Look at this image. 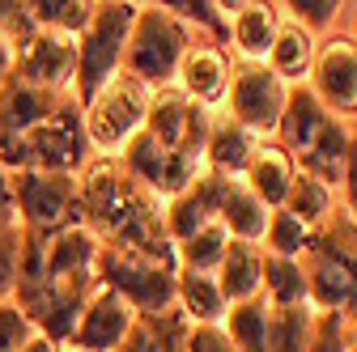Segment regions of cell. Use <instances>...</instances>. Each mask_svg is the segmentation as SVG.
I'll use <instances>...</instances> for the list:
<instances>
[{
    "mask_svg": "<svg viewBox=\"0 0 357 352\" xmlns=\"http://www.w3.org/2000/svg\"><path fill=\"white\" fill-rule=\"evenodd\" d=\"M94 263H98V238L81 221L52 230V234H26L22 238L17 285H13L9 301L60 352L68 348L85 301L98 289Z\"/></svg>",
    "mask_w": 357,
    "mask_h": 352,
    "instance_id": "cell-1",
    "label": "cell"
},
{
    "mask_svg": "<svg viewBox=\"0 0 357 352\" xmlns=\"http://www.w3.org/2000/svg\"><path fill=\"white\" fill-rule=\"evenodd\" d=\"M81 183V225L98 238V246H123V250H174L162 230V204L141 191L111 157H89V166L77 174Z\"/></svg>",
    "mask_w": 357,
    "mask_h": 352,
    "instance_id": "cell-2",
    "label": "cell"
},
{
    "mask_svg": "<svg viewBox=\"0 0 357 352\" xmlns=\"http://www.w3.org/2000/svg\"><path fill=\"white\" fill-rule=\"evenodd\" d=\"M349 141H353L349 123L328 115L306 85H294L289 102H285V115H281V127H277V145L285 149L294 170L328 183L340 195L344 161H349Z\"/></svg>",
    "mask_w": 357,
    "mask_h": 352,
    "instance_id": "cell-3",
    "label": "cell"
},
{
    "mask_svg": "<svg viewBox=\"0 0 357 352\" xmlns=\"http://www.w3.org/2000/svg\"><path fill=\"white\" fill-rule=\"evenodd\" d=\"M298 263H302V276H306L310 310L357 319V225L340 204L310 234V246Z\"/></svg>",
    "mask_w": 357,
    "mask_h": 352,
    "instance_id": "cell-4",
    "label": "cell"
},
{
    "mask_svg": "<svg viewBox=\"0 0 357 352\" xmlns=\"http://www.w3.org/2000/svg\"><path fill=\"white\" fill-rule=\"evenodd\" d=\"M89 141L81 106L68 98L52 119L34 123L22 136H0V170L22 174V170H43V174H81L89 166Z\"/></svg>",
    "mask_w": 357,
    "mask_h": 352,
    "instance_id": "cell-5",
    "label": "cell"
},
{
    "mask_svg": "<svg viewBox=\"0 0 357 352\" xmlns=\"http://www.w3.org/2000/svg\"><path fill=\"white\" fill-rule=\"evenodd\" d=\"M132 22H137V5H128V0H102V5H94V17H89V26L77 38L73 102L81 111L123 72V51H128Z\"/></svg>",
    "mask_w": 357,
    "mask_h": 352,
    "instance_id": "cell-6",
    "label": "cell"
},
{
    "mask_svg": "<svg viewBox=\"0 0 357 352\" xmlns=\"http://www.w3.org/2000/svg\"><path fill=\"white\" fill-rule=\"evenodd\" d=\"M196 38H204V34L188 30L162 5H137V22H132L128 51H123V72L132 81H141L149 94L166 90V85H174L178 64H183V56Z\"/></svg>",
    "mask_w": 357,
    "mask_h": 352,
    "instance_id": "cell-7",
    "label": "cell"
},
{
    "mask_svg": "<svg viewBox=\"0 0 357 352\" xmlns=\"http://www.w3.org/2000/svg\"><path fill=\"white\" fill-rule=\"evenodd\" d=\"M94 272H98V285L119 293L137 314H162L174 305V276H178L174 250L149 255V250L98 246Z\"/></svg>",
    "mask_w": 357,
    "mask_h": 352,
    "instance_id": "cell-8",
    "label": "cell"
},
{
    "mask_svg": "<svg viewBox=\"0 0 357 352\" xmlns=\"http://www.w3.org/2000/svg\"><path fill=\"white\" fill-rule=\"evenodd\" d=\"M145 115H149V90L141 81H132L128 72H119L107 90L81 111L89 153L119 161V153L145 131Z\"/></svg>",
    "mask_w": 357,
    "mask_h": 352,
    "instance_id": "cell-9",
    "label": "cell"
},
{
    "mask_svg": "<svg viewBox=\"0 0 357 352\" xmlns=\"http://www.w3.org/2000/svg\"><path fill=\"white\" fill-rule=\"evenodd\" d=\"M9 191H13V204H17L26 234H52V230H64V225L81 221L77 174L22 170V174H9Z\"/></svg>",
    "mask_w": 357,
    "mask_h": 352,
    "instance_id": "cell-10",
    "label": "cell"
},
{
    "mask_svg": "<svg viewBox=\"0 0 357 352\" xmlns=\"http://www.w3.org/2000/svg\"><path fill=\"white\" fill-rule=\"evenodd\" d=\"M285 102H289V85L268 64H234L230 94H226V115L238 127H247L255 141L277 136Z\"/></svg>",
    "mask_w": 357,
    "mask_h": 352,
    "instance_id": "cell-11",
    "label": "cell"
},
{
    "mask_svg": "<svg viewBox=\"0 0 357 352\" xmlns=\"http://www.w3.org/2000/svg\"><path fill=\"white\" fill-rule=\"evenodd\" d=\"M306 90L340 123L357 119V34L353 30H332L315 47Z\"/></svg>",
    "mask_w": 357,
    "mask_h": 352,
    "instance_id": "cell-12",
    "label": "cell"
},
{
    "mask_svg": "<svg viewBox=\"0 0 357 352\" xmlns=\"http://www.w3.org/2000/svg\"><path fill=\"white\" fill-rule=\"evenodd\" d=\"M208 127H213V115H208L204 106H196L192 98H183L174 85L149 94L145 136H153L162 149H170V153H178V157H192V161H204Z\"/></svg>",
    "mask_w": 357,
    "mask_h": 352,
    "instance_id": "cell-13",
    "label": "cell"
},
{
    "mask_svg": "<svg viewBox=\"0 0 357 352\" xmlns=\"http://www.w3.org/2000/svg\"><path fill=\"white\" fill-rule=\"evenodd\" d=\"M13 77L26 81V85H38V90H52V94H73L77 38L60 34V30H34L17 47Z\"/></svg>",
    "mask_w": 357,
    "mask_h": 352,
    "instance_id": "cell-14",
    "label": "cell"
},
{
    "mask_svg": "<svg viewBox=\"0 0 357 352\" xmlns=\"http://www.w3.org/2000/svg\"><path fill=\"white\" fill-rule=\"evenodd\" d=\"M230 77H234V60L226 56V47L213 42V38H196L192 47H188V56H183V64H178L174 90L213 115V111L226 106Z\"/></svg>",
    "mask_w": 357,
    "mask_h": 352,
    "instance_id": "cell-15",
    "label": "cell"
},
{
    "mask_svg": "<svg viewBox=\"0 0 357 352\" xmlns=\"http://www.w3.org/2000/svg\"><path fill=\"white\" fill-rule=\"evenodd\" d=\"M132 319H137V310L111 289H94V297L85 301V310L77 319V331L68 339L73 352H119L123 335L132 331Z\"/></svg>",
    "mask_w": 357,
    "mask_h": 352,
    "instance_id": "cell-16",
    "label": "cell"
},
{
    "mask_svg": "<svg viewBox=\"0 0 357 352\" xmlns=\"http://www.w3.org/2000/svg\"><path fill=\"white\" fill-rule=\"evenodd\" d=\"M277 26H281V13L268 0H234V5H226V34L234 42V51L243 56V64L268 60Z\"/></svg>",
    "mask_w": 357,
    "mask_h": 352,
    "instance_id": "cell-17",
    "label": "cell"
},
{
    "mask_svg": "<svg viewBox=\"0 0 357 352\" xmlns=\"http://www.w3.org/2000/svg\"><path fill=\"white\" fill-rule=\"evenodd\" d=\"M217 221V174H200V179L183 191V195H174L162 204V230H166V242L178 246V242H188L196 230L213 225Z\"/></svg>",
    "mask_w": 357,
    "mask_h": 352,
    "instance_id": "cell-18",
    "label": "cell"
},
{
    "mask_svg": "<svg viewBox=\"0 0 357 352\" xmlns=\"http://www.w3.org/2000/svg\"><path fill=\"white\" fill-rule=\"evenodd\" d=\"M268 212L264 204H259V195L243 183V179H221L217 174V221L226 225V234L234 238V242H264V234H268Z\"/></svg>",
    "mask_w": 357,
    "mask_h": 352,
    "instance_id": "cell-19",
    "label": "cell"
},
{
    "mask_svg": "<svg viewBox=\"0 0 357 352\" xmlns=\"http://www.w3.org/2000/svg\"><path fill=\"white\" fill-rule=\"evenodd\" d=\"M73 94H52V90H38V85H26L17 77H9L5 94H0V136H22L34 123L52 119Z\"/></svg>",
    "mask_w": 357,
    "mask_h": 352,
    "instance_id": "cell-20",
    "label": "cell"
},
{
    "mask_svg": "<svg viewBox=\"0 0 357 352\" xmlns=\"http://www.w3.org/2000/svg\"><path fill=\"white\" fill-rule=\"evenodd\" d=\"M294 161L285 157V149L281 145H268V141H259L255 145V153H251V161H247V170H243V183L259 195V204L268 208V212H277V208H285V195H289V187H294Z\"/></svg>",
    "mask_w": 357,
    "mask_h": 352,
    "instance_id": "cell-21",
    "label": "cell"
},
{
    "mask_svg": "<svg viewBox=\"0 0 357 352\" xmlns=\"http://www.w3.org/2000/svg\"><path fill=\"white\" fill-rule=\"evenodd\" d=\"M255 136L247 127H238L230 115H213V127H208V145H204V170L208 174H221V179H243V170L255 153Z\"/></svg>",
    "mask_w": 357,
    "mask_h": 352,
    "instance_id": "cell-22",
    "label": "cell"
},
{
    "mask_svg": "<svg viewBox=\"0 0 357 352\" xmlns=\"http://www.w3.org/2000/svg\"><path fill=\"white\" fill-rule=\"evenodd\" d=\"M213 276L221 285L226 305H238V301L259 297L264 293V246H255V242H230L226 246V259H221V268Z\"/></svg>",
    "mask_w": 357,
    "mask_h": 352,
    "instance_id": "cell-23",
    "label": "cell"
},
{
    "mask_svg": "<svg viewBox=\"0 0 357 352\" xmlns=\"http://www.w3.org/2000/svg\"><path fill=\"white\" fill-rule=\"evenodd\" d=\"M281 13V9H277ZM315 47H319V38L310 34V30H302L298 22H289V17H281V26H277V38H273V51H268V68H273L289 90L294 85H306V77H310V64H315Z\"/></svg>",
    "mask_w": 357,
    "mask_h": 352,
    "instance_id": "cell-24",
    "label": "cell"
},
{
    "mask_svg": "<svg viewBox=\"0 0 357 352\" xmlns=\"http://www.w3.org/2000/svg\"><path fill=\"white\" fill-rule=\"evenodd\" d=\"M188 331H192V323L178 314L174 305L162 314H137L132 319V331L119 344V352H183Z\"/></svg>",
    "mask_w": 357,
    "mask_h": 352,
    "instance_id": "cell-25",
    "label": "cell"
},
{
    "mask_svg": "<svg viewBox=\"0 0 357 352\" xmlns=\"http://www.w3.org/2000/svg\"><path fill=\"white\" fill-rule=\"evenodd\" d=\"M174 310L183 314L192 327H200V323H221L230 305H226V297H221L217 276L178 268V276H174Z\"/></svg>",
    "mask_w": 357,
    "mask_h": 352,
    "instance_id": "cell-26",
    "label": "cell"
},
{
    "mask_svg": "<svg viewBox=\"0 0 357 352\" xmlns=\"http://www.w3.org/2000/svg\"><path fill=\"white\" fill-rule=\"evenodd\" d=\"M315 335L310 305H268V344L264 352H306Z\"/></svg>",
    "mask_w": 357,
    "mask_h": 352,
    "instance_id": "cell-27",
    "label": "cell"
},
{
    "mask_svg": "<svg viewBox=\"0 0 357 352\" xmlns=\"http://www.w3.org/2000/svg\"><path fill=\"white\" fill-rule=\"evenodd\" d=\"M336 204H340V195L328 183L310 179V174H294V187L285 195V212L294 216V221H302L306 230H319L328 216L336 212Z\"/></svg>",
    "mask_w": 357,
    "mask_h": 352,
    "instance_id": "cell-28",
    "label": "cell"
},
{
    "mask_svg": "<svg viewBox=\"0 0 357 352\" xmlns=\"http://www.w3.org/2000/svg\"><path fill=\"white\" fill-rule=\"evenodd\" d=\"M221 331L230 335V344L238 352H264V344H268V301L251 297V301L230 305L226 319H221Z\"/></svg>",
    "mask_w": 357,
    "mask_h": 352,
    "instance_id": "cell-29",
    "label": "cell"
},
{
    "mask_svg": "<svg viewBox=\"0 0 357 352\" xmlns=\"http://www.w3.org/2000/svg\"><path fill=\"white\" fill-rule=\"evenodd\" d=\"M234 238L226 234V225L221 221H213V225H204V230H196L188 242H178L174 246V259H178V268H188V272H217L221 268V259H226V246H230Z\"/></svg>",
    "mask_w": 357,
    "mask_h": 352,
    "instance_id": "cell-30",
    "label": "cell"
},
{
    "mask_svg": "<svg viewBox=\"0 0 357 352\" xmlns=\"http://www.w3.org/2000/svg\"><path fill=\"white\" fill-rule=\"evenodd\" d=\"M268 305H310L306 301V276L298 259H281V255H264V293Z\"/></svg>",
    "mask_w": 357,
    "mask_h": 352,
    "instance_id": "cell-31",
    "label": "cell"
},
{
    "mask_svg": "<svg viewBox=\"0 0 357 352\" xmlns=\"http://www.w3.org/2000/svg\"><path fill=\"white\" fill-rule=\"evenodd\" d=\"M26 5H30L34 30H60V34H73V38H81V30L94 17L89 0H26Z\"/></svg>",
    "mask_w": 357,
    "mask_h": 352,
    "instance_id": "cell-32",
    "label": "cell"
},
{
    "mask_svg": "<svg viewBox=\"0 0 357 352\" xmlns=\"http://www.w3.org/2000/svg\"><path fill=\"white\" fill-rule=\"evenodd\" d=\"M310 234L315 230H306L302 221H294V216L285 208H277L273 216H268V234H264V255H281V259H302L306 246H310Z\"/></svg>",
    "mask_w": 357,
    "mask_h": 352,
    "instance_id": "cell-33",
    "label": "cell"
},
{
    "mask_svg": "<svg viewBox=\"0 0 357 352\" xmlns=\"http://www.w3.org/2000/svg\"><path fill=\"white\" fill-rule=\"evenodd\" d=\"M22 238H26L22 216L17 212H5V216H0V301L13 297L17 263H22Z\"/></svg>",
    "mask_w": 357,
    "mask_h": 352,
    "instance_id": "cell-34",
    "label": "cell"
},
{
    "mask_svg": "<svg viewBox=\"0 0 357 352\" xmlns=\"http://www.w3.org/2000/svg\"><path fill=\"white\" fill-rule=\"evenodd\" d=\"M277 9H281V17L298 22L302 30L319 34V30H332L336 26V17H340L344 5H336V0H289V5H277Z\"/></svg>",
    "mask_w": 357,
    "mask_h": 352,
    "instance_id": "cell-35",
    "label": "cell"
},
{
    "mask_svg": "<svg viewBox=\"0 0 357 352\" xmlns=\"http://www.w3.org/2000/svg\"><path fill=\"white\" fill-rule=\"evenodd\" d=\"M34 323L17 310L13 301H0V352H22L34 339Z\"/></svg>",
    "mask_w": 357,
    "mask_h": 352,
    "instance_id": "cell-36",
    "label": "cell"
},
{
    "mask_svg": "<svg viewBox=\"0 0 357 352\" xmlns=\"http://www.w3.org/2000/svg\"><path fill=\"white\" fill-rule=\"evenodd\" d=\"M30 34H34L30 5H22V0H0V38H9L13 47H22Z\"/></svg>",
    "mask_w": 357,
    "mask_h": 352,
    "instance_id": "cell-37",
    "label": "cell"
},
{
    "mask_svg": "<svg viewBox=\"0 0 357 352\" xmlns=\"http://www.w3.org/2000/svg\"><path fill=\"white\" fill-rule=\"evenodd\" d=\"M344 314H315V335H310L306 352H344Z\"/></svg>",
    "mask_w": 357,
    "mask_h": 352,
    "instance_id": "cell-38",
    "label": "cell"
},
{
    "mask_svg": "<svg viewBox=\"0 0 357 352\" xmlns=\"http://www.w3.org/2000/svg\"><path fill=\"white\" fill-rule=\"evenodd\" d=\"M183 352H238L230 344V335L221 331V323H200L188 331V348Z\"/></svg>",
    "mask_w": 357,
    "mask_h": 352,
    "instance_id": "cell-39",
    "label": "cell"
},
{
    "mask_svg": "<svg viewBox=\"0 0 357 352\" xmlns=\"http://www.w3.org/2000/svg\"><path fill=\"white\" fill-rule=\"evenodd\" d=\"M340 208L353 216V225H357V131L349 141V161H344V179H340Z\"/></svg>",
    "mask_w": 357,
    "mask_h": 352,
    "instance_id": "cell-40",
    "label": "cell"
},
{
    "mask_svg": "<svg viewBox=\"0 0 357 352\" xmlns=\"http://www.w3.org/2000/svg\"><path fill=\"white\" fill-rule=\"evenodd\" d=\"M13 64H17V47L9 38H0V94H5V85L13 77Z\"/></svg>",
    "mask_w": 357,
    "mask_h": 352,
    "instance_id": "cell-41",
    "label": "cell"
},
{
    "mask_svg": "<svg viewBox=\"0 0 357 352\" xmlns=\"http://www.w3.org/2000/svg\"><path fill=\"white\" fill-rule=\"evenodd\" d=\"M22 352H60V348H56L52 339H43V335H34V339H30V344H26Z\"/></svg>",
    "mask_w": 357,
    "mask_h": 352,
    "instance_id": "cell-42",
    "label": "cell"
},
{
    "mask_svg": "<svg viewBox=\"0 0 357 352\" xmlns=\"http://www.w3.org/2000/svg\"><path fill=\"white\" fill-rule=\"evenodd\" d=\"M344 352H357V319H349L344 327Z\"/></svg>",
    "mask_w": 357,
    "mask_h": 352,
    "instance_id": "cell-43",
    "label": "cell"
},
{
    "mask_svg": "<svg viewBox=\"0 0 357 352\" xmlns=\"http://www.w3.org/2000/svg\"><path fill=\"white\" fill-rule=\"evenodd\" d=\"M353 13H357V5H353ZM353 34H357V30H353Z\"/></svg>",
    "mask_w": 357,
    "mask_h": 352,
    "instance_id": "cell-44",
    "label": "cell"
},
{
    "mask_svg": "<svg viewBox=\"0 0 357 352\" xmlns=\"http://www.w3.org/2000/svg\"><path fill=\"white\" fill-rule=\"evenodd\" d=\"M64 352H73V348H64Z\"/></svg>",
    "mask_w": 357,
    "mask_h": 352,
    "instance_id": "cell-45",
    "label": "cell"
}]
</instances>
